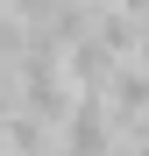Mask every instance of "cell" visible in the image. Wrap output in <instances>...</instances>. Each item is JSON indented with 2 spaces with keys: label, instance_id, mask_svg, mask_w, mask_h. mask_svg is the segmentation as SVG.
Segmentation results:
<instances>
[{
  "label": "cell",
  "instance_id": "3957f363",
  "mask_svg": "<svg viewBox=\"0 0 149 156\" xmlns=\"http://www.w3.org/2000/svg\"><path fill=\"white\" fill-rule=\"evenodd\" d=\"M99 99H107V114H114V128H128V121H142V114H149V64H135V57H121Z\"/></svg>",
  "mask_w": 149,
  "mask_h": 156
},
{
  "label": "cell",
  "instance_id": "277c9868",
  "mask_svg": "<svg viewBox=\"0 0 149 156\" xmlns=\"http://www.w3.org/2000/svg\"><path fill=\"white\" fill-rule=\"evenodd\" d=\"M7 7H14V14H21V21H43V14H50V7H57V0H7Z\"/></svg>",
  "mask_w": 149,
  "mask_h": 156
},
{
  "label": "cell",
  "instance_id": "6da1fadb",
  "mask_svg": "<svg viewBox=\"0 0 149 156\" xmlns=\"http://www.w3.org/2000/svg\"><path fill=\"white\" fill-rule=\"evenodd\" d=\"M114 142H121V128H114V114H107V99L78 92L71 114L57 121V156H114Z\"/></svg>",
  "mask_w": 149,
  "mask_h": 156
},
{
  "label": "cell",
  "instance_id": "7a4b0ae2",
  "mask_svg": "<svg viewBox=\"0 0 149 156\" xmlns=\"http://www.w3.org/2000/svg\"><path fill=\"white\" fill-rule=\"evenodd\" d=\"M114 64H121V57H114L92 29H85L78 43H64V78H71V92H92V99H99L107 78H114Z\"/></svg>",
  "mask_w": 149,
  "mask_h": 156
},
{
  "label": "cell",
  "instance_id": "5b68a950",
  "mask_svg": "<svg viewBox=\"0 0 149 156\" xmlns=\"http://www.w3.org/2000/svg\"><path fill=\"white\" fill-rule=\"evenodd\" d=\"M85 7H99V0H85Z\"/></svg>",
  "mask_w": 149,
  "mask_h": 156
}]
</instances>
